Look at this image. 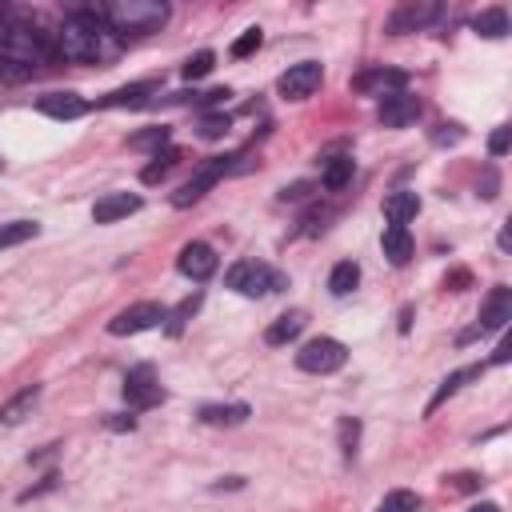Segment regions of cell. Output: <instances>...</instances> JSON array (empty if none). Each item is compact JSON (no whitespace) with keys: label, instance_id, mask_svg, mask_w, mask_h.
Segmentation results:
<instances>
[{"label":"cell","instance_id":"obj_1","mask_svg":"<svg viewBox=\"0 0 512 512\" xmlns=\"http://www.w3.org/2000/svg\"><path fill=\"white\" fill-rule=\"evenodd\" d=\"M48 60H60L56 32H40L28 8L0 4V80H8V84L32 80V72Z\"/></svg>","mask_w":512,"mask_h":512},{"label":"cell","instance_id":"obj_2","mask_svg":"<svg viewBox=\"0 0 512 512\" xmlns=\"http://www.w3.org/2000/svg\"><path fill=\"white\" fill-rule=\"evenodd\" d=\"M120 36L112 32V24L104 20V8H76L64 16V24L56 28V56L72 64H96L116 56Z\"/></svg>","mask_w":512,"mask_h":512},{"label":"cell","instance_id":"obj_3","mask_svg":"<svg viewBox=\"0 0 512 512\" xmlns=\"http://www.w3.org/2000/svg\"><path fill=\"white\" fill-rule=\"evenodd\" d=\"M104 20L112 24L116 36H144V32H156L168 20V4H156V0H112V4H104Z\"/></svg>","mask_w":512,"mask_h":512},{"label":"cell","instance_id":"obj_4","mask_svg":"<svg viewBox=\"0 0 512 512\" xmlns=\"http://www.w3.org/2000/svg\"><path fill=\"white\" fill-rule=\"evenodd\" d=\"M240 160H244V152H228V156H208L204 164H200L196 172H192L188 180H184L180 188L172 192V208H188V204H196V200L204 196V192L212 188L216 180H224L228 172H240Z\"/></svg>","mask_w":512,"mask_h":512},{"label":"cell","instance_id":"obj_5","mask_svg":"<svg viewBox=\"0 0 512 512\" xmlns=\"http://www.w3.org/2000/svg\"><path fill=\"white\" fill-rule=\"evenodd\" d=\"M224 284L236 288L240 296H264V292H280L288 288V276L276 268H268L264 260H236L224 276Z\"/></svg>","mask_w":512,"mask_h":512},{"label":"cell","instance_id":"obj_6","mask_svg":"<svg viewBox=\"0 0 512 512\" xmlns=\"http://www.w3.org/2000/svg\"><path fill=\"white\" fill-rule=\"evenodd\" d=\"M344 360H348V348H344L340 340H332V336H316V340H308L296 352V368L312 372V376L336 372V368H344Z\"/></svg>","mask_w":512,"mask_h":512},{"label":"cell","instance_id":"obj_7","mask_svg":"<svg viewBox=\"0 0 512 512\" xmlns=\"http://www.w3.org/2000/svg\"><path fill=\"white\" fill-rule=\"evenodd\" d=\"M164 304L156 300H140V304H128V308H120L116 316L108 320V332L112 336H136V332H148V328L164 324Z\"/></svg>","mask_w":512,"mask_h":512},{"label":"cell","instance_id":"obj_8","mask_svg":"<svg viewBox=\"0 0 512 512\" xmlns=\"http://www.w3.org/2000/svg\"><path fill=\"white\" fill-rule=\"evenodd\" d=\"M124 400H128V408H136V412H144V408H156L160 400H164V388H160V380H156V368H152V364L128 368V376H124Z\"/></svg>","mask_w":512,"mask_h":512},{"label":"cell","instance_id":"obj_9","mask_svg":"<svg viewBox=\"0 0 512 512\" xmlns=\"http://www.w3.org/2000/svg\"><path fill=\"white\" fill-rule=\"evenodd\" d=\"M408 88V72L404 68H364L360 76H352V92L360 96H392V92H404Z\"/></svg>","mask_w":512,"mask_h":512},{"label":"cell","instance_id":"obj_10","mask_svg":"<svg viewBox=\"0 0 512 512\" xmlns=\"http://www.w3.org/2000/svg\"><path fill=\"white\" fill-rule=\"evenodd\" d=\"M320 80H324V68H320L316 60H300L276 80V88L284 100H308V96L320 88Z\"/></svg>","mask_w":512,"mask_h":512},{"label":"cell","instance_id":"obj_11","mask_svg":"<svg viewBox=\"0 0 512 512\" xmlns=\"http://www.w3.org/2000/svg\"><path fill=\"white\" fill-rule=\"evenodd\" d=\"M216 252L212 244H204V240H188V244L180 248V256H176V268L184 272L188 280H208L216 272Z\"/></svg>","mask_w":512,"mask_h":512},{"label":"cell","instance_id":"obj_12","mask_svg":"<svg viewBox=\"0 0 512 512\" xmlns=\"http://www.w3.org/2000/svg\"><path fill=\"white\" fill-rule=\"evenodd\" d=\"M376 116H380L384 128H408V124H416V116H420V100H416L412 92H392L380 100Z\"/></svg>","mask_w":512,"mask_h":512},{"label":"cell","instance_id":"obj_13","mask_svg":"<svg viewBox=\"0 0 512 512\" xmlns=\"http://www.w3.org/2000/svg\"><path fill=\"white\" fill-rule=\"evenodd\" d=\"M512 320V288H504V284H496L492 292H488V300H484V308H480V332H496V328H504Z\"/></svg>","mask_w":512,"mask_h":512},{"label":"cell","instance_id":"obj_14","mask_svg":"<svg viewBox=\"0 0 512 512\" xmlns=\"http://www.w3.org/2000/svg\"><path fill=\"white\" fill-rule=\"evenodd\" d=\"M140 212V196L136 192H108L92 204V220L96 224H112V220H124V216Z\"/></svg>","mask_w":512,"mask_h":512},{"label":"cell","instance_id":"obj_15","mask_svg":"<svg viewBox=\"0 0 512 512\" xmlns=\"http://www.w3.org/2000/svg\"><path fill=\"white\" fill-rule=\"evenodd\" d=\"M36 108L44 112V116H52V120H76V116L88 112V100L80 92H44L36 100Z\"/></svg>","mask_w":512,"mask_h":512},{"label":"cell","instance_id":"obj_16","mask_svg":"<svg viewBox=\"0 0 512 512\" xmlns=\"http://www.w3.org/2000/svg\"><path fill=\"white\" fill-rule=\"evenodd\" d=\"M440 16L436 4H400L396 12L388 16V32L392 36H400V32H416L424 28V24H432Z\"/></svg>","mask_w":512,"mask_h":512},{"label":"cell","instance_id":"obj_17","mask_svg":"<svg viewBox=\"0 0 512 512\" xmlns=\"http://www.w3.org/2000/svg\"><path fill=\"white\" fill-rule=\"evenodd\" d=\"M304 324H308V316H304L300 308L284 312V316H276L268 328H264V344H272V348H280V344L296 340V336L304 332Z\"/></svg>","mask_w":512,"mask_h":512},{"label":"cell","instance_id":"obj_18","mask_svg":"<svg viewBox=\"0 0 512 512\" xmlns=\"http://www.w3.org/2000/svg\"><path fill=\"white\" fill-rule=\"evenodd\" d=\"M156 84H128V88H116V92L100 96V108H144V104L156 100Z\"/></svg>","mask_w":512,"mask_h":512},{"label":"cell","instance_id":"obj_19","mask_svg":"<svg viewBox=\"0 0 512 512\" xmlns=\"http://www.w3.org/2000/svg\"><path fill=\"white\" fill-rule=\"evenodd\" d=\"M416 212H420V196H416V192L400 188V192H388V196H384V216H388V224H408V220H416Z\"/></svg>","mask_w":512,"mask_h":512},{"label":"cell","instance_id":"obj_20","mask_svg":"<svg viewBox=\"0 0 512 512\" xmlns=\"http://www.w3.org/2000/svg\"><path fill=\"white\" fill-rule=\"evenodd\" d=\"M36 400H40V384H28V388H20L12 400H4V404H0V424H20L24 416H32Z\"/></svg>","mask_w":512,"mask_h":512},{"label":"cell","instance_id":"obj_21","mask_svg":"<svg viewBox=\"0 0 512 512\" xmlns=\"http://www.w3.org/2000/svg\"><path fill=\"white\" fill-rule=\"evenodd\" d=\"M384 256H388L392 264H408V256H412V236H408V224H388L384 228Z\"/></svg>","mask_w":512,"mask_h":512},{"label":"cell","instance_id":"obj_22","mask_svg":"<svg viewBox=\"0 0 512 512\" xmlns=\"http://www.w3.org/2000/svg\"><path fill=\"white\" fill-rule=\"evenodd\" d=\"M200 420L212 424V428H232V424L248 420V404H204L200 408Z\"/></svg>","mask_w":512,"mask_h":512},{"label":"cell","instance_id":"obj_23","mask_svg":"<svg viewBox=\"0 0 512 512\" xmlns=\"http://www.w3.org/2000/svg\"><path fill=\"white\" fill-rule=\"evenodd\" d=\"M480 372H484V364H472V368H460V372H452V376H444V384L436 388V396L428 400V412H436L440 404H444L448 396H452L456 388H464L468 380H480Z\"/></svg>","mask_w":512,"mask_h":512},{"label":"cell","instance_id":"obj_24","mask_svg":"<svg viewBox=\"0 0 512 512\" xmlns=\"http://www.w3.org/2000/svg\"><path fill=\"white\" fill-rule=\"evenodd\" d=\"M472 28L488 40H500V36H508V12H504V8H484L480 16H472Z\"/></svg>","mask_w":512,"mask_h":512},{"label":"cell","instance_id":"obj_25","mask_svg":"<svg viewBox=\"0 0 512 512\" xmlns=\"http://www.w3.org/2000/svg\"><path fill=\"white\" fill-rule=\"evenodd\" d=\"M356 284H360V264L356 260H340L332 268V276H328V292L332 296H348Z\"/></svg>","mask_w":512,"mask_h":512},{"label":"cell","instance_id":"obj_26","mask_svg":"<svg viewBox=\"0 0 512 512\" xmlns=\"http://www.w3.org/2000/svg\"><path fill=\"white\" fill-rule=\"evenodd\" d=\"M348 180H352V156H332L324 164V172H320V184H324L328 192H340Z\"/></svg>","mask_w":512,"mask_h":512},{"label":"cell","instance_id":"obj_27","mask_svg":"<svg viewBox=\"0 0 512 512\" xmlns=\"http://www.w3.org/2000/svg\"><path fill=\"white\" fill-rule=\"evenodd\" d=\"M200 300H204V292H192V296H184V300L176 304V308H172V312H168V316H164L168 332H172V336H180V332H184V324H188V320L196 316Z\"/></svg>","mask_w":512,"mask_h":512},{"label":"cell","instance_id":"obj_28","mask_svg":"<svg viewBox=\"0 0 512 512\" xmlns=\"http://www.w3.org/2000/svg\"><path fill=\"white\" fill-rule=\"evenodd\" d=\"M32 236H40L36 220H8V224H0V248L24 244V240H32Z\"/></svg>","mask_w":512,"mask_h":512},{"label":"cell","instance_id":"obj_29","mask_svg":"<svg viewBox=\"0 0 512 512\" xmlns=\"http://www.w3.org/2000/svg\"><path fill=\"white\" fill-rule=\"evenodd\" d=\"M176 160H180V148H164V152H156V156H152V164L140 172V180H144V184H156V180H164V176H168V168H172Z\"/></svg>","mask_w":512,"mask_h":512},{"label":"cell","instance_id":"obj_30","mask_svg":"<svg viewBox=\"0 0 512 512\" xmlns=\"http://www.w3.org/2000/svg\"><path fill=\"white\" fill-rule=\"evenodd\" d=\"M380 512H420V496L408 492V488H396L380 500Z\"/></svg>","mask_w":512,"mask_h":512},{"label":"cell","instance_id":"obj_31","mask_svg":"<svg viewBox=\"0 0 512 512\" xmlns=\"http://www.w3.org/2000/svg\"><path fill=\"white\" fill-rule=\"evenodd\" d=\"M212 68H216V52H208V48H204V52L188 56V60L180 64V76L184 80H200V76H208Z\"/></svg>","mask_w":512,"mask_h":512},{"label":"cell","instance_id":"obj_32","mask_svg":"<svg viewBox=\"0 0 512 512\" xmlns=\"http://www.w3.org/2000/svg\"><path fill=\"white\" fill-rule=\"evenodd\" d=\"M260 44H264V32L260 28H244L236 40H232V56H236V60H244V56H252Z\"/></svg>","mask_w":512,"mask_h":512},{"label":"cell","instance_id":"obj_33","mask_svg":"<svg viewBox=\"0 0 512 512\" xmlns=\"http://www.w3.org/2000/svg\"><path fill=\"white\" fill-rule=\"evenodd\" d=\"M168 136H172V128L156 124V128H148V132H136L128 144H132V148H160V144H168Z\"/></svg>","mask_w":512,"mask_h":512},{"label":"cell","instance_id":"obj_34","mask_svg":"<svg viewBox=\"0 0 512 512\" xmlns=\"http://www.w3.org/2000/svg\"><path fill=\"white\" fill-rule=\"evenodd\" d=\"M356 440H360V420L344 416V420H340V448H344V460H352V456H356Z\"/></svg>","mask_w":512,"mask_h":512},{"label":"cell","instance_id":"obj_35","mask_svg":"<svg viewBox=\"0 0 512 512\" xmlns=\"http://www.w3.org/2000/svg\"><path fill=\"white\" fill-rule=\"evenodd\" d=\"M480 484H484V480H480L476 472H456V476H444V488H448V492H476Z\"/></svg>","mask_w":512,"mask_h":512},{"label":"cell","instance_id":"obj_36","mask_svg":"<svg viewBox=\"0 0 512 512\" xmlns=\"http://www.w3.org/2000/svg\"><path fill=\"white\" fill-rule=\"evenodd\" d=\"M228 128H232V120L224 116V112H220V116H204V120H200V136H204V140H216V136H224Z\"/></svg>","mask_w":512,"mask_h":512},{"label":"cell","instance_id":"obj_37","mask_svg":"<svg viewBox=\"0 0 512 512\" xmlns=\"http://www.w3.org/2000/svg\"><path fill=\"white\" fill-rule=\"evenodd\" d=\"M508 144H512V128H504V124L488 136V152H492V156H504V152H508Z\"/></svg>","mask_w":512,"mask_h":512},{"label":"cell","instance_id":"obj_38","mask_svg":"<svg viewBox=\"0 0 512 512\" xmlns=\"http://www.w3.org/2000/svg\"><path fill=\"white\" fill-rule=\"evenodd\" d=\"M308 192H312L308 180H296V184H284V188H280V200H304Z\"/></svg>","mask_w":512,"mask_h":512},{"label":"cell","instance_id":"obj_39","mask_svg":"<svg viewBox=\"0 0 512 512\" xmlns=\"http://www.w3.org/2000/svg\"><path fill=\"white\" fill-rule=\"evenodd\" d=\"M460 128H456V124H440V132H432V140H436V144H456V140H460Z\"/></svg>","mask_w":512,"mask_h":512},{"label":"cell","instance_id":"obj_40","mask_svg":"<svg viewBox=\"0 0 512 512\" xmlns=\"http://www.w3.org/2000/svg\"><path fill=\"white\" fill-rule=\"evenodd\" d=\"M468 272H464V268H456V272H448V276H444V288H452V292H460V288L464 284H468Z\"/></svg>","mask_w":512,"mask_h":512},{"label":"cell","instance_id":"obj_41","mask_svg":"<svg viewBox=\"0 0 512 512\" xmlns=\"http://www.w3.org/2000/svg\"><path fill=\"white\" fill-rule=\"evenodd\" d=\"M104 424H108L112 432H132V428H136V420H132V416H108V420H104Z\"/></svg>","mask_w":512,"mask_h":512},{"label":"cell","instance_id":"obj_42","mask_svg":"<svg viewBox=\"0 0 512 512\" xmlns=\"http://www.w3.org/2000/svg\"><path fill=\"white\" fill-rule=\"evenodd\" d=\"M480 196H484V200L496 196V172H492V168H484V184H480Z\"/></svg>","mask_w":512,"mask_h":512},{"label":"cell","instance_id":"obj_43","mask_svg":"<svg viewBox=\"0 0 512 512\" xmlns=\"http://www.w3.org/2000/svg\"><path fill=\"white\" fill-rule=\"evenodd\" d=\"M508 356H512V344H508V340H504V344H500V348H496V352H492V364H508Z\"/></svg>","mask_w":512,"mask_h":512},{"label":"cell","instance_id":"obj_44","mask_svg":"<svg viewBox=\"0 0 512 512\" xmlns=\"http://www.w3.org/2000/svg\"><path fill=\"white\" fill-rule=\"evenodd\" d=\"M468 512H500V504H492V500H484V504H472Z\"/></svg>","mask_w":512,"mask_h":512},{"label":"cell","instance_id":"obj_45","mask_svg":"<svg viewBox=\"0 0 512 512\" xmlns=\"http://www.w3.org/2000/svg\"><path fill=\"white\" fill-rule=\"evenodd\" d=\"M500 248H504V252H508V248H512V232H508V224H504V228H500Z\"/></svg>","mask_w":512,"mask_h":512}]
</instances>
